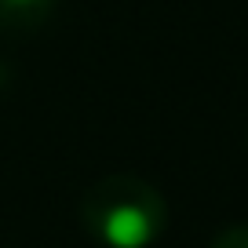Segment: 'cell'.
<instances>
[{
    "instance_id": "cell-4",
    "label": "cell",
    "mask_w": 248,
    "mask_h": 248,
    "mask_svg": "<svg viewBox=\"0 0 248 248\" xmlns=\"http://www.w3.org/2000/svg\"><path fill=\"white\" fill-rule=\"evenodd\" d=\"M4 84H8V66L0 62V92H4Z\"/></svg>"
},
{
    "instance_id": "cell-3",
    "label": "cell",
    "mask_w": 248,
    "mask_h": 248,
    "mask_svg": "<svg viewBox=\"0 0 248 248\" xmlns=\"http://www.w3.org/2000/svg\"><path fill=\"white\" fill-rule=\"evenodd\" d=\"M208 248H248V223H230L208 241Z\"/></svg>"
},
{
    "instance_id": "cell-2",
    "label": "cell",
    "mask_w": 248,
    "mask_h": 248,
    "mask_svg": "<svg viewBox=\"0 0 248 248\" xmlns=\"http://www.w3.org/2000/svg\"><path fill=\"white\" fill-rule=\"evenodd\" d=\"M55 0H0V33L26 37L51 18Z\"/></svg>"
},
{
    "instance_id": "cell-1",
    "label": "cell",
    "mask_w": 248,
    "mask_h": 248,
    "mask_svg": "<svg viewBox=\"0 0 248 248\" xmlns=\"http://www.w3.org/2000/svg\"><path fill=\"white\" fill-rule=\"evenodd\" d=\"M80 226L102 248H150L168 226V201L135 171H106L80 197Z\"/></svg>"
}]
</instances>
